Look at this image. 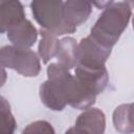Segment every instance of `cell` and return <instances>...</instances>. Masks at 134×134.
Here are the masks:
<instances>
[{"mask_svg": "<svg viewBox=\"0 0 134 134\" xmlns=\"http://www.w3.org/2000/svg\"><path fill=\"white\" fill-rule=\"evenodd\" d=\"M65 134H88V133L86 131H84L83 129H81V128H79L76 126H73V127L69 128L65 132Z\"/></svg>", "mask_w": 134, "mask_h": 134, "instance_id": "e0dca14e", "label": "cell"}, {"mask_svg": "<svg viewBox=\"0 0 134 134\" xmlns=\"http://www.w3.org/2000/svg\"><path fill=\"white\" fill-rule=\"evenodd\" d=\"M0 64L26 77L37 76L41 71L40 59L35 51L14 45H5L0 48Z\"/></svg>", "mask_w": 134, "mask_h": 134, "instance_id": "277c9868", "label": "cell"}, {"mask_svg": "<svg viewBox=\"0 0 134 134\" xmlns=\"http://www.w3.org/2000/svg\"><path fill=\"white\" fill-rule=\"evenodd\" d=\"M92 13V4L88 1L68 0L63 2V14L65 23L75 28L86 22Z\"/></svg>", "mask_w": 134, "mask_h": 134, "instance_id": "ba28073f", "label": "cell"}, {"mask_svg": "<svg viewBox=\"0 0 134 134\" xmlns=\"http://www.w3.org/2000/svg\"><path fill=\"white\" fill-rule=\"evenodd\" d=\"M76 46L77 42L71 37H65L60 40V47L57 54L58 63L68 70L76 66Z\"/></svg>", "mask_w": 134, "mask_h": 134, "instance_id": "7c38bea8", "label": "cell"}, {"mask_svg": "<svg viewBox=\"0 0 134 134\" xmlns=\"http://www.w3.org/2000/svg\"><path fill=\"white\" fill-rule=\"evenodd\" d=\"M6 32L7 39L12 42V44L20 48H30L36 43L38 38L37 28L27 19L13 25Z\"/></svg>", "mask_w": 134, "mask_h": 134, "instance_id": "52a82bcc", "label": "cell"}, {"mask_svg": "<svg viewBox=\"0 0 134 134\" xmlns=\"http://www.w3.org/2000/svg\"><path fill=\"white\" fill-rule=\"evenodd\" d=\"M22 134H55L54 129L47 120H36L27 125Z\"/></svg>", "mask_w": 134, "mask_h": 134, "instance_id": "2e32d148", "label": "cell"}, {"mask_svg": "<svg viewBox=\"0 0 134 134\" xmlns=\"http://www.w3.org/2000/svg\"><path fill=\"white\" fill-rule=\"evenodd\" d=\"M132 16V2H111L90 30V37L102 46L112 49L127 28Z\"/></svg>", "mask_w": 134, "mask_h": 134, "instance_id": "6da1fadb", "label": "cell"}, {"mask_svg": "<svg viewBox=\"0 0 134 134\" xmlns=\"http://www.w3.org/2000/svg\"><path fill=\"white\" fill-rule=\"evenodd\" d=\"M6 79H7V73H6V70L5 68L0 64V88L5 84L6 82Z\"/></svg>", "mask_w": 134, "mask_h": 134, "instance_id": "ac0fdd59", "label": "cell"}, {"mask_svg": "<svg viewBox=\"0 0 134 134\" xmlns=\"http://www.w3.org/2000/svg\"><path fill=\"white\" fill-rule=\"evenodd\" d=\"M74 76L94 95L102 93L109 82V74L106 66L88 67L76 65L74 68Z\"/></svg>", "mask_w": 134, "mask_h": 134, "instance_id": "8992f818", "label": "cell"}, {"mask_svg": "<svg viewBox=\"0 0 134 134\" xmlns=\"http://www.w3.org/2000/svg\"><path fill=\"white\" fill-rule=\"evenodd\" d=\"M17 121L12 113L10 105L0 95V134H15Z\"/></svg>", "mask_w": 134, "mask_h": 134, "instance_id": "9a60e30c", "label": "cell"}, {"mask_svg": "<svg viewBox=\"0 0 134 134\" xmlns=\"http://www.w3.org/2000/svg\"><path fill=\"white\" fill-rule=\"evenodd\" d=\"M40 34L42 38L38 46V53L42 62L47 64L51 59L57 57L60 47V40L43 29L40 30Z\"/></svg>", "mask_w": 134, "mask_h": 134, "instance_id": "5bb4252c", "label": "cell"}, {"mask_svg": "<svg viewBox=\"0 0 134 134\" xmlns=\"http://www.w3.org/2000/svg\"><path fill=\"white\" fill-rule=\"evenodd\" d=\"M30 8L41 29L54 37L72 34L76 30L65 23L63 1H32L30 3Z\"/></svg>", "mask_w": 134, "mask_h": 134, "instance_id": "3957f363", "label": "cell"}, {"mask_svg": "<svg viewBox=\"0 0 134 134\" xmlns=\"http://www.w3.org/2000/svg\"><path fill=\"white\" fill-rule=\"evenodd\" d=\"M47 80L53 82L67 105L72 108L86 110L95 103L96 95L88 90L70 70L59 63H50L47 67Z\"/></svg>", "mask_w": 134, "mask_h": 134, "instance_id": "7a4b0ae2", "label": "cell"}, {"mask_svg": "<svg viewBox=\"0 0 134 134\" xmlns=\"http://www.w3.org/2000/svg\"><path fill=\"white\" fill-rule=\"evenodd\" d=\"M25 19L24 7L19 1H0V34Z\"/></svg>", "mask_w": 134, "mask_h": 134, "instance_id": "30bf717a", "label": "cell"}, {"mask_svg": "<svg viewBox=\"0 0 134 134\" xmlns=\"http://www.w3.org/2000/svg\"><path fill=\"white\" fill-rule=\"evenodd\" d=\"M74 126L83 129L88 134H104L106 130V116L97 108H88L77 116Z\"/></svg>", "mask_w": 134, "mask_h": 134, "instance_id": "9c48e42d", "label": "cell"}, {"mask_svg": "<svg viewBox=\"0 0 134 134\" xmlns=\"http://www.w3.org/2000/svg\"><path fill=\"white\" fill-rule=\"evenodd\" d=\"M39 93H40L41 102L47 108L53 111H62L67 106L58 86L49 80H46L40 86Z\"/></svg>", "mask_w": 134, "mask_h": 134, "instance_id": "8fae6325", "label": "cell"}, {"mask_svg": "<svg viewBox=\"0 0 134 134\" xmlns=\"http://www.w3.org/2000/svg\"><path fill=\"white\" fill-rule=\"evenodd\" d=\"M111 49L95 42L90 36L82 39L76 46V65L88 67H104Z\"/></svg>", "mask_w": 134, "mask_h": 134, "instance_id": "5b68a950", "label": "cell"}, {"mask_svg": "<svg viewBox=\"0 0 134 134\" xmlns=\"http://www.w3.org/2000/svg\"><path fill=\"white\" fill-rule=\"evenodd\" d=\"M133 106L131 103L122 104L113 112V125L117 132L120 134L133 133Z\"/></svg>", "mask_w": 134, "mask_h": 134, "instance_id": "4fadbf2b", "label": "cell"}]
</instances>
